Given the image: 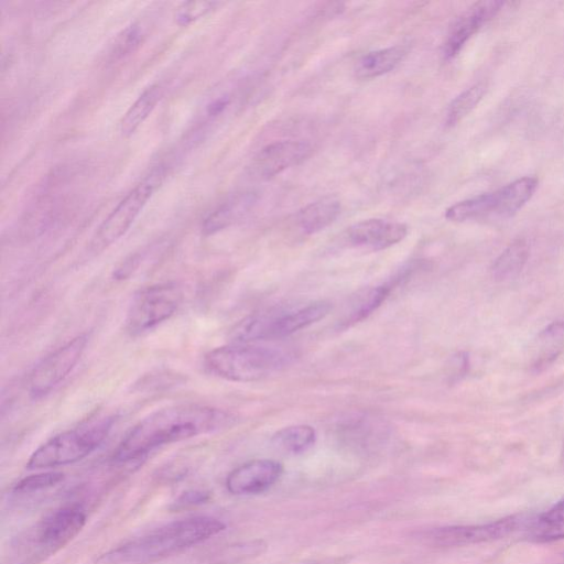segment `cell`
Here are the masks:
<instances>
[{"label": "cell", "instance_id": "cell-12", "mask_svg": "<svg viewBox=\"0 0 564 564\" xmlns=\"http://www.w3.org/2000/svg\"><path fill=\"white\" fill-rule=\"evenodd\" d=\"M283 466L273 459H253L234 470L226 478L227 490L235 496L264 492L282 476Z\"/></svg>", "mask_w": 564, "mask_h": 564}, {"label": "cell", "instance_id": "cell-27", "mask_svg": "<svg viewBox=\"0 0 564 564\" xmlns=\"http://www.w3.org/2000/svg\"><path fill=\"white\" fill-rule=\"evenodd\" d=\"M267 550V543L262 540H252L225 547L220 553V564L237 563L247 558L261 555Z\"/></svg>", "mask_w": 564, "mask_h": 564}, {"label": "cell", "instance_id": "cell-14", "mask_svg": "<svg viewBox=\"0 0 564 564\" xmlns=\"http://www.w3.org/2000/svg\"><path fill=\"white\" fill-rule=\"evenodd\" d=\"M408 235L406 225L380 218L358 221L347 228V242L372 251L383 250L402 241Z\"/></svg>", "mask_w": 564, "mask_h": 564}, {"label": "cell", "instance_id": "cell-29", "mask_svg": "<svg viewBox=\"0 0 564 564\" xmlns=\"http://www.w3.org/2000/svg\"><path fill=\"white\" fill-rule=\"evenodd\" d=\"M221 3L215 1H189L180 6L175 12V21L180 25H187L209 12L217 9Z\"/></svg>", "mask_w": 564, "mask_h": 564}, {"label": "cell", "instance_id": "cell-25", "mask_svg": "<svg viewBox=\"0 0 564 564\" xmlns=\"http://www.w3.org/2000/svg\"><path fill=\"white\" fill-rule=\"evenodd\" d=\"M485 93L486 85L477 83L456 96L447 108L446 124L453 127L460 122L477 107Z\"/></svg>", "mask_w": 564, "mask_h": 564}, {"label": "cell", "instance_id": "cell-20", "mask_svg": "<svg viewBox=\"0 0 564 564\" xmlns=\"http://www.w3.org/2000/svg\"><path fill=\"white\" fill-rule=\"evenodd\" d=\"M525 538L539 544L564 539V498L529 522Z\"/></svg>", "mask_w": 564, "mask_h": 564}, {"label": "cell", "instance_id": "cell-13", "mask_svg": "<svg viewBox=\"0 0 564 564\" xmlns=\"http://www.w3.org/2000/svg\"><path fill=\"white\" fill-rule=\"evenodd\" d=\"M505 2L498 0L478 1L471 4L451 26L444 42V57H455L469 39L489 20L498 14Z\"/></svg>", "mask_w": 564, "mask_h": 564}, {"label": "cell", "instance_id": "cell-10", "mask_svg": "<svg viewBox=\"0 0 564 564\" xmlns=\"http://www.w3.org/2000/svg\"><path fill=\"white\" fill-rule=\"evenodd\" d=\"M312 153V145L302 140H282L262 148L250 164V173L268 180L284 170L305 161Z\"/></svg>", "mask_w": 564, "mask_h": 564}, {"label": "cell", "instance_id": "cell-15", "mask_svg": "<svg viewBox=\"0 0 564 564\" xmlns=\"http://www.w3.org/2000/svg\"><path fill=\"white\" fill-rule=\"evenodd\" d=\"M536 187L535 177L524 176L487 193L489 218L513 216L531 199Z\"/></svg>", "mask_w": 564, "mask_h": 564}, {"label": "cell", "instance_id": "cell-21", "mask_svg": "<svg viewBox=\"0 0 564 564\" xmlns=\"http://www.w3.org/2000/svg\"><path fill=\"white\" fill-rule=\"evenodd\" d=\"M162 95L163 89L159 84H153L143 90L120 121L119 131L123 138H129L140 128L152 113Z\"/></svg>", "mask_w": 564, "mask_h": 564}, {"label": "cell", "instance_id": "cell-2", "mask_svg": "<svg viewBox=\"0 0 564 564\" xmlns=\"http://www.w3.org/2000/svg\"><path fill=\"white\" fill-rule=\"evenodd\" d=\"M226 528L219 519L196 516L172 521L104 553L96 564H149L199 544Z\"/></svg>", "mask_w": 564, "mask_h": 564}, {"label": "cell", "instance_id": "cell-23", "mask_svg": "<svg viewBox=\"0 0 564 564\" xmlns=\"http://www.w3.org/2000/svg\"><path fill=\"white\" fill-rule=\"evenodd\" d=\"M564 346V322L547 325L538 336L533 368L541 370L552 364Z\"/></svg>", "mask_w": 564, "mask_h": 564}, {"label": "cell", "instance_id": "cell-18", "mask_svg": "<svg viewBox=\"0 0 564 564\" xmlns=\"http://www.w3.org/2000/svg\"><path fill=\"white\" fill-rule=\"evenodd\" d=\"M406 45H393L368 52L355 64L354 73L359 79H372L395 68L408 54Z\"/></svg>", "mask_w": 564, "mask_h": 564}, {"label": "cell", "instance_id": "cell-32", "mask_svg": "<svg viewBox=\"0 0 564 564\" xmlns=\"http://www.w3.org/2000/svg\"><path fill=\"white\" fill-rule=\"evenodd\" d=\"M557 564H564V555L561 557Z\"/></svg>", "mask_w": 564, "mask_h": 564}, {"label": "cell", "instance_id": "cell-22", "mask_svg": "<svg viewBox=\"0 0 564 564\" xmlns=\"http://www.w3.org/2000/svg\"><path fill=\"white\" fill-rule=\"evenodd\" d=\"M316 441L314 427L306 424L291 425L275 432L271 438L272 446L283 454H302Z\"/></svg>", "mask_w": 564, "mask_h": 564}, {"label": "cell", "instance_id": "cell-30", "mask_svg": "<svg viewBox=\"0 0 564 564\" xmlns=\"http://www.w3.org/2000/svg\"><path fill=\"white\" fill-rule=\"evenodd\" d=\"M232 102L230 93H221L212 97L204 107V116L207 120H215L223 116Z\"/></svg>", "mask_w": 564, "mask_h": 564}, {"label": "cell", "instance_id": "cell-31", "mask_svg": "<svg viewBox=\"0 0 564 564\" xmlns=\"http://www.w3.org/2000/svg\"><path fill=\"white\" fill-rule=\"evenodd\" d=\"M209 499V495L204 490H188L183 492L176 501L180 507H189L205 503Z\"/></svg>", "mask_w": 564, "mask_h": 564}, {"label": "cell", "instance_id": "cell-5", "mask_svg": "<svg viewBox=\"0 0 564 564\" xmlns=\"http://www.w3.org/2000/svg\"><path fill=\"white\" fill-rule=\"evenodd\" d=\"M330 308L329 303L318 301L283 313H257L238 322L229 337L241 344L283 338L324 318Z\"/></svg>", "mask_w": 564, "mask_h": 564}, {"label": "cell", "instance_id": "cell-24", "mask_svg": "<svg viewBox=\"0 0 564 564\" xmlns=\"http://www.w3.org/2000/svg\"><path fill=\"white\" fill-rule=\"evenodd\" d=\"M529 257V246L522 240L510 243L496 259L492 274L497 280H510L520 274Z\"/></svg>", "mask_w": 564, "mask_h": 564}, {"label": "cell", "instance_id": "cell-9", "mask_svg": "<svg viewBox=\"0 0 564 564\" xmlns=\"http://www.w3.org/2000/svg\"><path fill=\"white\" fill-rule=\"evenodd\" d=\"M87 343L88 336L80 334L45 356L30 373V395L40 399L54 390L76 367Z\"/></svg>", "mask_w": 564, "mask_h": 564}, {"label": "cell", "instance_id": "cell-17", "mask_svg": "<svg viewBox=\"0 0 564 564\" xmlns=\"http://www.w3.org/2000/svg\"><path fill=\"white\" fill-rule=\"evenodd\" d=\"M256 202L257 196L251 192L239 193L227 198L204 219L203 232L212 235L235 224L249 213Z\"/></svg>", "mask_w": 564, "mask_h": 564}, {"label": "cell", "instance_id": "cell-6", "mask_svg": "<svg viewBox=\"0 0 564 564\" xmlns=\"http://www.w3.org/2000/svg\"><path fill=\"white\" fill-rule=\"evenodd\" d=\"M164 176L163 166L154 167L120 200L93 236L90 251L98 253L105 250L129 230L148 200L163 183Z\"/></svg>", "mask_w": 564, "mask_h": 564}, {"label": "cell", "instance_id": "cell-19", "mask_svg": "<svg viewBox=\"0 0 564 564\" xmlns=\"http://www.w3.org/2000/svg\"><path fill=\"white\" fill-rule=\"evenodd\" d=\"M340 209L337 198L326 196L300 209L295 215V224L304 235L316 234L333 224Z\"/></svg>", "mask_w": 564, "mask_h": 564}, {"label": "cell", "instance_id": "cell-11", "mask_svg": "<svg viewBox=\"0 0 564 564\" xmlns=\"http://www.w3.org/2000/svg\"><path fill=\"white\" fill-rule=\"evenodd\" d=\"M86 524L85 510L77 505L65 506L48 514L39 525L37 543L54 553L69 543Z\"/></svg>", "mask_w": 564, "mask_h": 564}, {"label": "cell", "instance_id": "cell-1", "mask_svg": "<svg viewBox=\"0 0 564 564\" xmlns=\"http://www.w3.org/2000/svg\"><path fill=\"white\" fill-rule=\"evenodd\" d=\"M234 417L223 410L178 404L156 410L139 421L117 447L113 459L128 463L163 445L230 426Z\"/></svg>", "mask_w": 564, "mask_h": 564}, {"label": "cell", "instance_id": "cell-16", "mask_svg": "<svg viewBox=\"0 0 564 564\" xmlns=\"http://www.w3.org/2000/svg\"><path fill=\"white\" fill-rule=\"evenodd\" d=\"M390 283L360 289L352 294L344 307L338 322L340 328L352 326L372 314L388 297Z\"/></svg>", "mask_w": 564, "mask_h": 564}, {"label": "cell", "instance_id": "cell-7", "mask_svg": "<svg viewBox=\"0 0 564 564\" xmlns=\"http://www.w3.org/2000/svg\"><path fill=\"white\" fill-rule=\"evenodd\" d=\"M183 301V290L176 282L153 284L139 290L132 297L124 318L131 336L147 333L171 318Z\"/></svg>", "mask_w": 564, "mask_h": 564}, {"label": "cell", "instance_id": "cell-28", "mask_svg": "<svg viewBox=\"0 0 564 564\" xmlns=\"http://www.w3.org/2000/svg\"><path fill=\"white\" fill-rule=\"evenodd\" d=\"M64 479L61 471H45L33 474L20 479L13 487L17 494H30L43 489L52 488Z\"/></svg>", "mask_w": 564, "mask_h": 564}, {"label": "cell", "instance_id": "cell-4", "mask_svg": "<svg viewBox=\"0 0 564 564\" xmlns=\"http://www.w3.org/2000/svg\"><path fill=\"white\" fill-rule=\"evenodd\" d=\"M115 422L113 415L97 414L76 427L56 434L32 453L26 467H58L85 458L106 440Z\"/></svg>", "mask_w": 564, "mask_h": 564}, {"label": "cell", "instance_id": "cell-26", "mask_svg": "<svg viewBox=\"0 0 564 564\" xmlns=\"http://www.w3.org/2000/svg\"><path fill=\"white\" fill-rule=\"evenodd\" d=\"M144 36V29L141 24L133 23L127 26L115 40L110 58L117 61L130 55L143 43Z\"/></svg>", "mask_w": 564, "mask_h": 564}, {"label": "cell", "instance_id": "cell-8", "mask_svg": "<svg viewBox=\"0 0 564 564\" xmlns=\"http://www.w3.org/2000/svg\"><path fill=\"white\" fill-rule=\"evenodd\" d=\"M525 520L523 514H512L480 524L441 527L425 531L422 538L432 545L443 547L492 542L512 534Z\"/></svg>", "mask_w": 564, "mask_h": 564}, {"label": "cell", "instance_id": "cell-3", "mask_svg": "<svg viewBox=\"0 0 564 564\" xmlns=\"http://www.w3.org/2000/svg\"><path fill=\"white\" fill-rule=\"evenodd\" d=\"M294 354L284 347L232 343L209 350L204 368L210 375L235 382L264 379L292 362Z\"/></svg>", "mask_w": 564, "mask_h": 564}]
</instances>
